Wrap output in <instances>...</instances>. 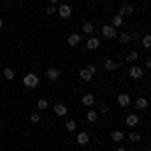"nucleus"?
Returning a JSON list of instances; mask_svg holds the SVG:
<instances>
[{"label": "nucleus", "instance_id": "2eb2a0df", "mask_svg": "<svg viewBox=\"0 0 151 151\" xmlns=\"http://www.w3.org/2000/svg\"><path fill=\"white\" fill-rule=\"evenodd\" d=\"M79 77H81V81H85V83H91V81H93V77H95V75H91V73H89L87 69H81Z\"/></svg>", "mask_w": 151, "mask_h": 151}, {"label": "nucleus", "instance_id": "9b49d317", "mask_svg": "<svg viewBox=\"0 0 151 151\" xmlns=\"http://www.w3.org/2000/svg\"><path fill=\"white\" fill-rule=\"evenodd\" d=\"M52 111L57 113L58 117H65L67 113H69V109H67V105H63V103H57L55 107H52Z\"/></svg>", "mask_w": 151, "mask_h": 151}, {"label": "nucleus", "instance_id": "bb28decb", "mask_svg": "<svg viewBox=\"0 0 151 151\" xmlns=\"http://www.w3.org/2000/svg\"><path fill=\"white\" fill-rule=\"evenodd\" d=\"M97 113H103V115H107V113H109V105H107V103H101V105H99V111H97Z\"/></svg>", "mask_w": 151, "mask_h": 151}, {"label": "nucleus", "instance_id": "20e7f679", "mask_svg": "<svg viewBox=\"0 0 151 151\" xmlns=\"http://www.w3.org/2000/svg\"><path fill=\"white\" fill-rule=\"evenodd\" d=\"M101 35H103L105 38H115L117 36V28H113L111 24H105L103 28H101Z\"/></svg>", "mask_w": 151, "mask_h": 151}, {"label": "nucleus", "instance_id": "412c9836", "mask_svg": "<svg viewBox=\"0 0 151 151\" xmlns=\"http://www.w3.org/2000/svg\"><path fill=\"white\" fill-rule=\"evenodd\" d=\"M97 119H99V113H97L95 109H89V113H87V121H89V123H95Z\"/></svg>", "mask_w": 151, "mask_h": 151}, {"label": "nucleus", "instance_id": "4be33fe9", "mask_svg": "<svg viewBox=\"0 0 151 151\" xmlns=\"http://www.w3.org/2000/svg\"><path fill=\"white\" fill-rule=\"evenodd\" d=\"M141 47L145 48V50H149V48H151V36L149 35H145L143 38H141Z\"/></svg>", "mask_w": 151, "mask_h": 151}, {"label": "nucleus", "instance_id": "393cba45", "mask_svg": "<svg viewBox=\"0 0 151 151\" xmlns=\"http://www.w3.org/2000/svg\"><path fill=\"white\" fill-rule=\"evenodd\" d=\"M137 58H139V52H137V50H131V52L127 55V60H129V63H135Z\"/></svg>", "mask_w": 151, "mask_h": 151}, {"label": "nucleus", "instance_id": "1a4fd4ad", "mask_svg": "<svg viewBox=\"0 0 151 151\" xmlns=\"http://www.w3.org/2000/svg\"><path fill=\"white\" fill-rule=\"evenodd\" d=\"M89 141H91V135H89V133H87V131H81V133H79V135H77V143H79V145H87V143H89Z\"/></svg>", "mask_w": 151, "mask_h": 151}, {"label": "nucleus", "instance_id": "2f4dec72", "mask_svg": "<svg viewBox=\"0 0 151 151\" xmlns=\"http://www.w3.org/2000/svg\"><path fill=\"white\" fill-rule=\"evenodd\" d=\"M145 69H151V58H145Z\"/></svg>", "mask_w": 151, "mask_h": 151}, {"label": "nucleus", "instance_id": "39448f33", "mask_svg": "<svg viewBox=\"0 0 151 151\" xmlns=\"http://www.w3.org/2000/svg\"><path fill=\"white\" fill-rule=\"evenodd\" d=\"M121 67H123V60H111V58L105 60V70H117Z\"/></svg>", "mask_w": 151, "mask_h": 151}, {"label": "nucleus", "instance_id": "5701e85b", "mask_svg": "<svg viewBox=\"0 0 151 151\" xmlns=\"http://www.w3.org/2000/svg\"><path fill=\"white\" fill-rule=\"evenodd\" d=\"M65 129H67V131H75V129H77V121H75V119H69V121L65 123Z\"/></svg>", "mask_w": 151, "mask_h": 151}, {"label": "nucleus", "instance_id": "9d476101", "mask_svg": "<svg viewBox=\"0 0 151 151\" xmlns=\"http://www.w3.org/2000/svg\"><path fill=\"white\" fill-rule=\"evenodd\" d=\"M81 103L85 105V107H93V105H95V95L93 93H85V95H83V99H81Z\"/></svg>", "mask_w": 151, "mask_h": 151}, {"label": "nucleus", "instance_id": "0eeeda50", "mask_svg": "<svg viewBox=\"0 0 151 151\" xmlns=\"http://www.w3.org/2000/svg\"><path fill=\"white\" fill-rule=\"evenodd\" d=\"M117 103L121 105L123 109H127L129 105H131V97H129V93H121L119 97H117Z\"/></svg>", "mask_w": 151, "mask_h": 151}, {"label": "nucleus", "instance_id": "c756f323", "mask_svg": "<svg viewBox=\"0 0 151 151\" xmlns=\"http://www.w3.org/2000/svg\"><path fill=\"white\" fill-rule=\"evenodd\" d=\"M85 69L89 70V73H91V75H95V73H97V67H95L93 63H91V65H87V67H85Z\"/></svg>", "mask_w": 151, "mask_h": 151}, {"label": "nucleus", "instance_id": "f257e3e1", "mask_svg": "<svg viewBox=\"0 0 151 151\" xmlns=\"http://www.w3.org/2000/svg\"><path fill=\"white\" fill-rule=\"evenodd\" d=\"M38 83H40V77H38L36 73H26V75L22 77V85L26 87V89H36Z\"/></svg>", "mask_w": 151, "mask_h": 151}, {"label": "nucleus", "instance_id": "6ab92c4d", "mask_svg": "<svg viewBox=\"0 0 151 151\" xmlns=\"http://www.w3.org/2000/svg\"><path fill=\"white\" fill-rule=\"evenodd\" d=\"M81 30H83V32H85V35H89V36H91V35H93V32H95V26H93V24H91V22H85V24H83V26H81Z\"/></svg>", "mask_w": 151, "mask_h": 151}, {"label": "nucleus", "instance_id": "ddd939ff", "mask_svg": "<svg viewBox=\"0 0 151 151\" xmlns=\"http://www.w3.org/2000/svg\"><path fill=\"white\" fill-rule=\"evenodd\" d=\"M131 14H133V6H131V4H123L121 10H119V16L125 18V16H131Z\"/></svg>", "mask_w": 151, "mask_h": 151}, {"label": "nucleus", "instance_id": "423d86ee", "mask_svg": "<svg viewBox=\"0 0 151 151\" xmlns=\"http://www.w3.org/2000/svg\"><path fill=\"white\" fill-rule=\"evenodd\" d=\"M45 77H47L48 81H57L58 77H60V70H58L57 67H50V69H47V73H45Z\"/></svg>", "mask_w": 151, "mask_h": 151}, {"label": "nucleus", "instance_id": "6e6552de", "mask_svg": "<svg viewBox=\"0 0 151 151\" xmlns=\"http://www.w3.org/2000/svg\"><path fill=\"white\" fill-rule=\"evenodd\" d=\"M125 125H127V127H135V125H139V115L129 113V115L125 117Z\"/></svg>", "mask_w": 151, "mask_h": 151}, {"label": "nucleus", "instance_id": "7c9ffc66", "mask_svg": "<svg viewBox=\"0 0 151 151\" xmlns=\"http://www.w3.org/2000/svg\"><path fill=\"white\" fill-rule=\"evenodd\" d=\"M30 121H32V123H38V121H40V115H38V113H32V115H30Z\"/></svg>", "mask_w": 151, "mask_h": 151}, {"label": "nucleus", "instance_id": "a211bd4d", "mask_svg": "<svg viewBox=\"0 0 151 151\" xmlns=\"http://www.w3.org/2000/svg\"><path fill=\"white\" fill-rule=\"evenodd\" d=\"M111 26H113V28H121V26H123V16L115 14V16H113V20H111Z\"/></svg>", "mask_w": 151, "mask_h": 151}, {"label": "nucleus", "instance_id": "f03ea898", "mask_svg": "<svg viewBox=\"0 0 151 151\" xmlns=\"http://www.w3.org/2000/svg\"><path fill=\"white\" fill-rule=\"evenodd\" d=\"M143 75H145V70L141 69L139 65H131V67H129V77H131V79L139 81V79H143Z\"/></svg>", "mask_w": 151, "mask_h": 151}, {"label": "nucleus", "instance_id": "b1692460", "mask_svg": "<svg viewBox=\"0 0 151 151\" xmlns=\"http://www.w3.org/2000/svg\"><path fill=\"white\" fill-rule=\"evenodd\" d=\"M119 40H121V45H127L129 40H131V35L129 32H121L119 35Z\"/></svg>", "mask_w": 151, "mask_h": 151}, {"label": "nucleus", "instance_id": "f704fd0d", "mask_svg": "<svg viewBox=\"0 0 151 151\" xmlns=\"http://www.w3.org/2000/svg\"><path fill=\"white\" fill-rule=\"evenodd\" d=\"M2 24H4V20H2V18H0V30H2Z\"/></svg>", "mask_w": 151, "mask_h": 151}, {"label": "nucleus", "instance_id": "4468645a", "mask_svg": "<svg viewBox=\"0 0 151 151\" xmlns=\"http://www.w3.org/2000/svg\"><path fill=\"white\" fill-rule=\"evenodd\" d=\"M67 40H69L70 47H77V45L81 42V35H79V32H73V35H69V38H67Z\"/></svg>", "mask_w": 151, "mask_h": 151}, {"label": "nucleus", "instance_id": "aec40b11", "mask_svg": "<svg viewBox=\"0 0 151 151\" xmlns=\"http://www.w3.org/2000/svg\"><path fill=\"white\" fill-rule=\"evenodd\" d=\"M111 139L117 141V143H121V141L125 139V133H123V131H113V133H111Z\"/></svg>", "mask_w": 151, "mask_h": 151}, {"label": "nucleus", "instance_id": "dca6fc26", "mask_svg": "<svg viewBox=\"0 0 151 151\" xmlns=\"http://www.w3.org/2000/svg\"><path fill=\"white\" fill-rule=\"evenodd\" d=\"M147 105H149V101H147L145 97H137V99H135V107H137V109H147Z\"/></svg>", "mask_w": 151, "mask_h": 151}, {"label": "nucleus", "instance_id": "cd10ccee", "mask_svg": "<svg viewBox=\"0 0 151 151\" xmlns=\"http://www.w3.org/2000/svg\"><path fill=\"white\" fill-rule=\"evenodd\" d=\"M48 14V16H52V14H57V6H55V4H48L47 6V10H45Z\"/></svg>", "mask_w": 151, "mask_h": 151}, {"label": "nucleus", "instance_id": "f3484780", "mask_svg": "<svg viewBox=\"0 0 151 151\" xmlns=\"http://www.w3.org/2000/svg\"><path fill=\"white\" fill-rule=\"evenodd\" d=\"M125 137H127L131 143H139V141H141V133H137V131H131V133H129V135H125Z\"/></svg>", "mask_w": 151, "mask_h": 151}, {"label": "nucleus", "instance_id": "72a5a7b5", "mask_svg": "<svg viewBox=\"0 0 151 151\" xmlns=\"http://www.w3.org/2000/svg\"><path fill=\"white\" fill-rule=\"evenodd\" d=\"M115 151H127V149H125V147H117Z\"/></svg>", "mask_w": 151, "mask_h": 151}, {"label": "nucleus", "instance_id": "a878e982", "mask_svg": "<svg viewBox=\"0 0 151 151\" xmlns=\"http://www.w3.org/2000/svg\"><path fill=\"white\" fill-rule=\"evenodd\" d=\"M4 79H6V81H12V79H14V70L12 69H4Z\"/></svg>", "mask_w": 151, "mask_h": 151}, {"label": "nucleus", "instance_id": "c85d7f7f", "mask_svg": "<svg viewBox=\"0 0 151 151\" xmlns=\"http://www.w3.org/2000/svg\"><path fill=\"white\" fill-rule=\"evenodd\" d=\"M36 107H38V109H48V101H47V99H38Z\"/></svg>", "mask_w": 151, "mask_h": 151}, {"label": "nucleus", "instance_id": "7ed1b4c3", "mask_svg": "<svg viewBox=\"0 0 151 151\" xmlns=\"http://www.w3.org/2000/svg\"><path fill=\"white\" fill-rule=\"evenodd\" d=\"M57 12L60 18H69L70 14H73V8H70L69 4H60V6H57Z\"/></svg>", "mask_w": 151, "mask_h": 151}, {"label": "nucleus", "instance_id": "f8f14e48", "mask_svg": "<svg viewBox=\"0 0 151 151\" xmlns=\"http://www.w3.org/2000/svg\"><path fill=\"white\" fill-rule=\"evenodd\" d=\"M99 47H101V40L95 38V36H89V40H87V48H89V50H97Z\"/></svg>", "mask_w": 151, "mask_h": 151}, {"label": "nucleus", "instance_id": "473e14b6", "mask_svg": "<svg viewBox=\"0 0 151 151\" xmlns=\"http://www.w3.org/2000/svg\"><path fill=\"white\" fill-rule=\"evenodd\" d=\"M48 2H50V4H55V6L58 4V0H48Z\"/></svg>", "mask_w": 151, "mask_h": 151}]
</instances>
